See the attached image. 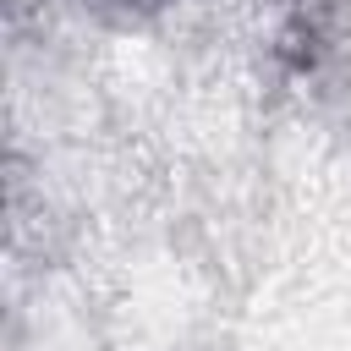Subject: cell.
Listing matches in <instances>:
<instances>
[{
  "mask_svg": "<svg viewBox=\"0 0 351 351\" xmlns=\"http://www.w3.org/2000/svg\"><path fill=\"white\" fill-rule=\"evenodd\" d=\"M126 5H165V0H126Z\"/></svg>",
  "mask_w": 351,
  "mask_h": 351,
  "instance_id": "cell-1",
  "label": "cell"
}]
</instances>
